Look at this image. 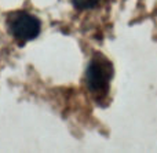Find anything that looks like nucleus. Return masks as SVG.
I'll return each mask as SVG.
<instances>
[{"mask_svg":"<svg viewBox=\"0 0 157 153\" xmlns=\"http://www.w3.org/2000/svg\"><path fill=\"white\" fill-rule=\"evenodd\" d=\"M113 77V65L102 54H95L86 72V84L88 91L98 99H103L109 93Z\"/></svg>","mask_w":157,"mask_h":153,"instance_id":"1","label":"nucleus"},{"mask_svg":"<svg viewBox=\"0 0 157 153\" xmlns=\"http://www.w3.org/2000/svg\"><path fill=\"white\" fill-rule=\"evenodd\" d=\"M8 30L11 36L19 43H26L36 39L40 33L41 24L37 17L25 11L14 13L8 18Z\"/></svg>","mask_w":157,"mask_h":153,"instance_id":"2","label":"nucleus"},{"mask_svg":"<svg viewBox=\"0 0 157 153\" xmlns=\"http://www.w3.org/2000/svg\"><path fill=\"white\" fill-rule=\"evenodd\" d=\"M102 0H72L73 6L77 10H91L101 4Z\"/></svg>","mask_w":157,"mask_h":153,"instance_id":"3","label":"nucleus"}]
</instances>
